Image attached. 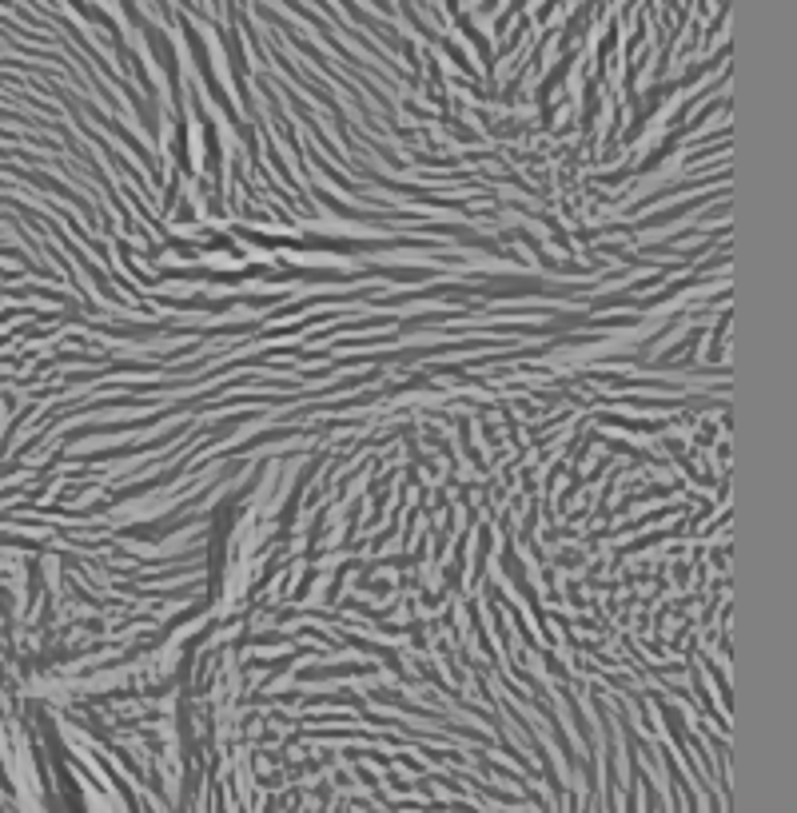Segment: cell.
I'll return each mask as SVG.
<instances>
[{
    "label": "cell",
    "instance_id": "obj_1",
    "mask_svg": "<svg viewBox=\"0 0 797 813\" xmlns=\"http://www.w3.org/2000/svg\"><path fill=\"white\" fill-rule=\"evenodd\" d=\"M491 4H494V0H483V8H491Z\"/></svg>",
    "mask_w": 797,
    "mask_h": 813
},
{
    "label": "cell",
    "instance_id": "obj_2",
    "mask_svg": "<svg viewBox=\"0 0 797 813\" xmlns=\"http://www.w3.org/2000/svg\"><path fill=\"white\" fill-rule=\"evenodd\" d=\"M451 4H459V0H451Z\"/></svg>",
    "mask_w": 797,
    "mask_h": 813
}]
</instances>
